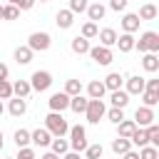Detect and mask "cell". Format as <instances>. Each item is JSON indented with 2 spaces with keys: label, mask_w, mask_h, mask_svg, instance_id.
Returning <instances> with one entry per match:
<instances>
[{
  "label": "cell",
  "mask_w": 159,
  "mask_h": 159,
  "mask_svg": "<svg viewBox=\"0 0 159 159\" xmlns=\"http://www.w3.org/2000/svg\"><path fill=\"white\" fill-rule=\"evenodd\" d=\"M45 129H47L52 137H65V134L70 132V124H67V119H65L60 112H50V114L45 117Z\"/></svg>",
  "instance_id": "1"
},
{
  "label": "cell",
  "mask_w": 159,
  "mask_h": 159,
  "mask_svg": "<svg viewBox=\"0 0 159 159\" xmlns=\"http://www.w3.org/2000/svg\"><path fill=\"white\" fill-rule=\"evenodd\" d=\"M134 50H139L142 55L144 52H159V32H154V30H147V32H142L139 35V40H134Z\"/></svg>",
  "instance_id": "2"
},
{
  "label": "cell",
  "mask_w": 159,
  "mask_h": 159,
  "mask_svg": "<svg viewBox=\"0 0 159 159\" xmlns=\"http://www.w3.org/2000/svg\"><path fill=\"white\" fill-rule=\"evenodd\" d=\"M70 152H84L87 149V129L82 127V124H75V127H70Z\"/></svg>",
  "instance_id": "3"
},
{
  "label": "cell",
  "mask_w": 159,
  "mask_h": 159,
  "mask_svg": "<svg viewBox=\"0 0 159 159\" xmlns=\"http://www.w3.org/2000/svg\"><path fill=\"white\" fill-rule=\"evenodd\" d=\"M27 82H30L32 92H47V89L52 87V75H50L47 70H37V72H32V77H30Z\"/></svg>",
  "instance_id": "4"
},
{
  "label": "cell",
  "mask_w": 159,
  "mask_h": 159,
  "mask_svg": "<svg viewBox=\"0 0 159 159\" xmlns=\"http://www.w3.org/2000/svg\"><path fill=\"white\" fill-rule=\"evenodd\" d=\"M104 112H107L104 99H89L87 109H84V117H87L89 124H99V119H104Z\"/></svg>",
  "instance_id": "5"
},
{
  "label": "cell",
  "mask_w": 159,
  "mask_h": 159,
  "mask_svg": "<svg viewBox=\"0 0 159 159\" xmlns=\"http://www.w3.org/2000/svg\"><path fill=\"white\" fill-rule=\"evenodd\" d=\"M50 45H52V37H50L47 32H32V35L27 37V47H30L32 52H47Z\"/></svg>",
  "instance_id": "6"
},
{
  "label": "cell",
  "mask_w": 159,
  "mask_h": 159,
  "mask_svg": "<svg viewBox=\"0 0 159 159\" xmlns=\"http://www.w3.org/2000/svg\"><path fill=\"white\" fill-rule=\"evenodd\" d=\"M97 65H102V67H107L112 60H114V52L109 50V47H102V45H97V47H89V52H87Z\"/></svg>",
  "instance_id": "7"
},
{
  "label": "cell",
  "mask_w": 159,
  "mask_h": 159,
  "mask_svg": "<svg viewBox=\"0 0 159 159\" xmlns=\"http://www.w3.org/2000/svg\"><path fill=\"white\" fill-rule=\"evenodd\" d=\"M154 119H157V117H154V109L142 104V107H137V112H134V119H132V122H134L137 127H149V124H154Z\"/></svg>",
  "instance_id": "8"
},
{
  "label": "cell",
  "mask_w": 159,
  "mask_h": 159,
  "mask_svg": "<svg viewBox=\"0 0 159 159\" xmlns=\"http://www.w3.org/2000/svg\"><path fill=\"white\" fill-rule=\"evenodd\" d=\"M47 104H50V112H65V109H70V97L65 94V92H55L50 99H47Z\"/></svg>",
  "instance_id": "9"
},
{
  "label": "cell",
  "mask_w": 159,
  "mask_h": 159,
  "mask_svg": "<svg viewBox=\"0 0 159 159\" xmlns=\"http://www.w3.org/2000/svg\"><path fill=\"white\" fill-rule=\"evenodd\" d=\"M50 142H52V134L45 127H37L35 132H30V144H35V147H50Z\"/></svg>",
  "instance_id": "10"
},
{
  "label": "cell",
  "mask_w": 159,
  "mask_h": 159,
  "mask_svg": "<svg viewBox=\"0 0 159 159\" xmlns=\"http://www.w3.org/2000/svg\"><path fill=\"white\" fill-rule=\"evenodd\" d=\"M7 112H10L12 117H22V114L27 112V102H25L22 97H10V99H7Z\"/></svg>",
  "instance_id": "11"
},
{
  "label": "cell",
  "mask_w": 159,
  "mask_h": 159,
  "mask_svg": "<svg viewBox=\"0 0 159 159\" xmlns=\"http://www.w3.org/2000/svg\"><path fill=\"white\" fill-rule=\"evenodd\" d=\"M129 97L132 94H142L144 92V77H139V75H132V77H127V89H124Z\"/></svg>",
  "instance_id": "12"
},
{
  "label": "cell",
  "mask_w": 159,
  "mask_h": 159,
  "mask_svg": "<svg viewBox=\"0 0 159 159\" xmlns=\"http://www.w3.org/2000/svg\"><path fill=\"white\" fill-rule=\"evenodd\" d=\"M139 17H137V12H127L124 17H122V30L124 32H129V35H134L137 30H139Z\"/></svg>",
  "instance_id": "13"
},
{
  "label": "cell",
  "mask_w": 159,
  "mask_h": 159,
  "mask_svg": "<svg viewBox=\"0 0 159 159\" xmlns=\"http://www.w3.org/2000/svg\"><path fill=\"white\" fill-rule=\"evenodd\" d=\"M97 37H99V45L102 47H114V42H117V30H112V27H104V30H99L97 32Z\"/></svg>",
  "instance_id": "14"
},
{
  "label": "cell",
  "mask_w": 159,
  "mask_h": 159,
  "mask_svg": "<svg viewBox=\"0 0 159 159\" xmlns=\"http://www.w3.org/2000/svg\"><path fill=\"white\" fill-rule=\"evenodd\" d=\"M122 82H124V77L119 75V72H109L104 80H102V84H104V89L107 92H114V89H122Z\"/></svg>",
  "instance_id": "15"
},
{
  "label": "cell",
  "mask_w": 159,
  "mask_h": 159,
  "mask_svg": "<svg viewBox=\"0 0 159 159\" xmlns=\"http://www.w3.org/2000/svg\"><path fill=\"white\" fill-rule=\"evenodd\" d=\"M84 12H87V17H89V22H97V20H102V17H104V12H107V7H104L102 2H89Z\"/></svg>",
  "instance_id": "16"
},
{
  "label": "cell",
  "mask_w": 159,
  "mask_h": 159,
  "mask_svg": "<svg viewBox=\"0 0 159 159\" xmlns=\"http://www.w3.org/2000/svg\"><path fill=\"white\" fill-rule=\"evenodd\" d=\"M109 102H112V107L124 109V107L129 104V94H127L124 89H114V92H109Z\"/></svg>",
  "instance_id": "17"
},
{
  "label": "cell",
  "mask_w": 159,
  "mask_h": 159,
  "mask_svg": "<svg viewBox=\"0 0 159 159\" xmlns=\"http://www.w3.org/2000/svg\"><path fill=\"white\" fill-rule=\"evenodd\" d=\"M50 152L57 154V157H62V154L70 152V142H67L65 137H52V142H50Z\"/></svg>",
  "instance_id": "18"
},
{
  "label": "cell",
  "mask_w": 159,
  "mask_h": 159,
  "mask_svg": "<svg viewBox=\"0 0 159 159\" xmlns=\"http://www.w3.org/2000/svg\"><path fill=\"white\" fill-rule=\"evenodd\" d=\"M55 22H57V27H60V30H70V27H72V22H75V15H72L70 10H60V12L55 15Z\"/></svg>",
  "instance_id": "19"
},
{
  "label": "cell",
  "mask_w": 159,
  "mask_h": 159,
  "mask_svg": "<svg viewBox=\"0 0 159 159\" xmlns=\"http://www.w3.org/2000/svg\"><path fill=\"white\" fill-rule=\"evenodd\" d=\"M70 47H72V52H75V55H87L92 45H89V40H84L82 35H77V37H72Z\"/></svg>",
  "instance_id": "20"
},
{
  "label": "cell",
  "mask_w": 159,
  "mask_h": 159,
  "mask_svg": "<svg viewBox=\"0 0 159 159\" xmlns=\"http://www.w3.org/2000/svg\"><path fill=\"white\" fill-rule=\"evenodd\" d=\"M114 45L119 47V52H132V50H134V35L122 32V35H117V42H114Z\"/></svg>",
  "instance_id": "21"
},
{
  "label": "cell",
  "mask_w": 159,
  "mask_h": 159,
  "mask_svg": "<svg viewBox=\"0 0 159 159\" xmlns=\"http://www.w3.org/2000/svg\"><path fill=\"white\" fill-rule=\"evenodd\" d=\"M129 142H132V147H147L149 144V137H147V127H137L134 129V134L129 137Z\"/></svg>",
  "instance_id": "22"
},
{
  "label": "cell",
  "mask_w": 159,
  "mask_h": 159,
  "mask_svg": "<svg viewBox=\"0 0 159 159\" xmlns=\"http://www.w3.org/2000/svg\"><path fill=\"white\" fill-rule=\"evenodd\" d=\"M30 92H32V87H30L27 80H17V82H12V97H22V99H27Z\"/></svg>",
  "instance_id": "23"
},
{
  "label": "cell",
  "mask_w": 159,
  "mask_h": 159,
  "mask_svg": "<svg viewBox=\"0 0 159 159\" xmlns=\"http://www.w3.org/2000/svg\"><path fill=\"white\" fill-rule=\"evenodd\" d=\"M104 84H102V80H92L89 84H87V94H89V99H102L104 97Z\"/></svg>",
  "instance_id": "24"
},
{
  "label": "cell",
  "mask_w": 159,
  "mask_h": 159,
  "mask_svg": "<svg viewBox=\"0 0 159 159\" xmlns=\"http://www.w3.org/2000/svg\"><path fill=\"white\" fill-rule=\"evenodd\" d=\"M15 62H17V65H30V62H32V50H30L27 45H20V47L15 50Z\"/></svg>",
  "instance_id": "25"
},
{
  "label": "cell",
  "mask_w": 159,
  "mask_h": 159,
  "mask_svg": "<svg viewBox=\"0 0 159 159\" xmlns=\"http://www.w3.org/2000/svg\"><path fill=\"white\" fill-rule=\"evenodd\" d=\"M142 67H144V72H157V70H159V57H157L154 52H144Z\"/></svg>",
  "instance_id": "26"
},
{
  "label": "cell",
  "mask_w": 159,
  "mask_h": 159,
  "mask_svg": "<svg viewBox=\"0 0 159 159\" xmlns=\"http://www.w3.org/2000/svg\"><path fill=\"white\" fill-rule=\"evenodd\" d=\"M134 129H137V124H134L132 119H122V122L117 124V137H124V139H129V137L134 134Z\"/></svg>",
  "instance_id": "27"
},
{
  "label": "cell",
  "mask_w": 159,
  "mask_h": 159,
  "mask_svg": "<svg viewBox=\"0 0 159 159\" xmlns=\"http://www.w3.org/2000/svg\"><path fill=\"white\" fill-rule=\"evenodd\" d=\"M129 149H132V142H129V139H124V137H117V139H112V152H114L117 157L127 154Z\"/></svg>",
  "instance_id": "28"
},
{
  "label": "cell",
  "mask_w": 159,
  "mask_h": 159,
  "mask_svg": "<svg viewBox=\"0 0 159 159\" xmlns=\"http://www.w3.org/2000/svg\"><path fill=\"white\" fill-rule=\"evenodd\" d=\"M157 5H152V2H144L142 7H139V12H137V17L139 20H157Z\"/></svg>",
  "instance_id": "29"
},
{
  "label": "cell",
  "mask_w": 159,
  "mask_h": 159,
  "mask_svg": "<svg viewBox=\"0 0 159 159\" xmlns=\"http://www.w3.org/2000/svg\"><path fill=\"white\" fill-rule=\"evenodd\" d=\"M87 102H89V97H82V94H77V97H70V109H72V112H77V114H84V109H87Z\"/></svg>",
  "instance_id": "30"
},
{
  "label": "cell",
  "mask_w": 159,
  "mask_h": 159,
  "mask_svg": "<svg viewBox=\"0 0 159 159\" xmlns=\"http://www.w3.org/2000/svg\"><path fill=\"white\" fill-rule=\"evenodd\" d=\"M62 92H65L67 97H77V94H82V82H80V80H67Z\"/></svg>",
  "instance_id": "31"
},
{
  "label": "cell",
  "mask_w": 159,
  "mask_h": 159,
  "mask_svg": "<svg viewBox=\"0 0 159 159\" xmlns=\"http://www.w3.org/2000/svg\"><path fill=\"white\" fill-rule=\"evenodd\" d=\"M12 139H15L17 149H22V147H27V144H30V132H27V129H15Z\"/></svg>",
  "instance_id": "32"
},
{
  "label": "cell",
  "mask_w": 159,
  "mask_h": 159,
  "mask_svg": "<svg viewBox=\"0 0 159 159\" xmlns=\"http://www.w3.org/2000/svg\"><path fill=\"white\" fill-rule=\"evenodd\" d=\"M142 102H144V107H157L159 104V92H149V89H144L142 92Z\"/></svg>",
  "instance_id": "33"
},
{
  "label": "cell",
  "mask_w": 159,
  "mask_h": 159,
  "mask_svg": "<svg viewBox=\"0 0 159 159\" xmlns=\"http://www.w3.org/2000/svg\"><path fill=\"white\" fill-rule=\"evenodd\" d=\"M104 117H107L112 124H119L122 119H127V117H124V109H117V107H109V109L104 112Z\"/></svg>",
  "instance_id": "34"
},
{
  "label": "cell",
  "mask_w": 159,
  "mask_h": 159,
  "mask_svg": "<svg viewBox=\"0 0 159 159\" xmlns=\"http://www.w3.org/2000/svg\"><path fill=\"white\" fill-rule=\"evenodd\" d=\"M97 32H99L97 22H89V20H87V22L82 25V37H84V40H92V37H97Z\"/></svg>",
  "instance_id": "35"
},
{
  "label": "cell",
  "mask_w": 159,
  "mask_h": 159,
  "mask_svg": "<svg viewBox=\"0 0 159 159\" xmlns=\"http://www.w3.org/2000/svg\"><path fill=\"white\" fill-rule=\"evenodd\" d=\"M102 154H104L102 144H87V149H84V157L87 159H102Z\"/></svg>",
  "instance_id": "36"
},
{
  "label": "cell",
  "mask_w": 159,
  "mask_h": 159,
  "mask_svg": "<svg viewBox=\"0 0 159 159\" xmlns=\"http://www.w3.org/2000/svg\"><path fill=\"white\" fill-rule=\"evenodd\" d=\"M139 159H159V149L152 147V144H147V147L139 149Z\"/></svg>",
  "instance_id": "37"
},
{
  "label": "cell",
  "mask_w": 159,
  "mask_h": 159,
  "mask_svg": "<svg viewBox=\"0 0 159 159\" xmlns=\"http://www.w3.org/2000/svg\"><path fill=\"white\" fill-rule=\"evenodd\" d=\"M20 17V10L15 7V5H2V20H17Z\"/></svg>",
  "instance_id": "38"
},
{
  "label": "cell",
  "mask_w": 159,
  "mask_h": 159,
  "mask_svg": "<svg viewBox=\"0 0 159 159\" xmlns=\"http://www.w3.org/2000/svg\"><path fill=\"white\" fill-rule=\"evenodd\" d=\"M147 137H149L152 147H159V124H149L147 127Z\"/></svg>",
  "instance_id": "39"
},
{
  "label": "cell",
  "mask_w": 159,
  "mask_h": 159,
  "mask_svg": "<svg viewBox=\"0 0 159 159\" xmlns=\"http://www.w3.org/2000/svg\"><path fill=\"white\" fill-rule=\"evenodd\" d=\"M87 5H89L87 0H70V7H67V10H70L72 15H77V12H84Z\"/></svg>",
  "instance_id": "40"
},
{
  "label": "cell",
  "mask_w": 159,
  "mask_h": 159,
  "mask_svg": "<svg viewBox=\"0 0 159 159\" xmlns=\"http://www.w3.org/2000/svg\"><path fill=\"white\" fill-rule=\"evenodd\" d=\"M10 97H12V82L0 80V99H10Z\"/></svg>",
  "instance_id": "41"
},
{
  "label": "cell",
  "mask_w": 159,
  "mask_h": 159,
  "mask_svg": "<svg viewBox=\"0 0 159 159\" xmlns=\"http://www.w3.org/2000/svg\"><path fill=\"white\" fill-rule=\"evenodd\" d=\"M15 159H37V154H35V149L32 147H22L20 152H17V157Z\"/></svg>",
  "instance_id": "42"
},
{
  "label": "cell",
  "mask_w": 159,
  "mask_h": 159,
  "mask_svg": "<svg viewBox=\"0 0 159 159\" xmlns=\"http://www.w3.org/2000/svg\"><path fill=\"white\" fill-rule=\"evenodd\" d=\"M127 5H129V0H109V7H112L114 12H124Z\"/></svg>",
  "instance_id": "43"
},
{
  "label": "cell",
  "mask_w": 159,
  "mask_h": 159,
  "mask_svg": "<svg viewBox=\"0 0 159 159\" xmlns=\"http://www.w3.org/2000/svg\"><path fill=\"white\" fill-rule=\"evenodd\" d=\"M32 5H35V0H17L15 7H17V10H30Z\"/></svg>",
  "instance_id": "44"
},
{
  "label": "cell",
  "mask_w": 159,
  "mask_h": 159,
  "mask_svg": "<svg viewBox=\"0 0 159 159\" xmlns=\"http://www.w3.org/2000/svg\"><path fill=\"white\" fill-rule=\"evenodd\" d=\"M7 75H10L7 65H2V62H0V80H7Z\"/></svg>",
  "instance_id": "45"
},
{
  "label": "cell",
  "mask_w": 159,
  "mask_h": 159,
  "mask_svg": "<svg viewBox=\"0 0 159 159\" xmlns=\"http://www.w3.org/2000/svg\"><path fill=\"white\" fill-rule=\"evenodd\" d=\"M122 159H139V152H134V149H129L127 154H122Z\"/></svg>",
  "instance_id": "46"
},
{
  "label": "cell",
  "mask_w": 159,
  "mask_h": 159,
  "mask_svg": "<svg viewBox=\"0 0 159 159\" xmlns=\"http://www.w3.org/2000/svg\"><path fill=\"white\" fill-rule=\"evenodd\" d=\"M62 159H80V152H67L62 154Z\"/></svg>",
  "instance_id": "47"
},
{
  "label": "cell",
  "mask_w": 159,
  "mask_h": 159,
  "mask_svg": "<svg viewBox=\"0 0 159 159\" xmlns=\"http://www.w3.org/2000/svg\"><path fill=\"white\" fill-rule=\"evenodd\" d=\"M40 159H60V157H57V154H52V152H45Z\"/></svg>",
  "instance_id": "48"
},
{
  "label": "cell",
  "mask_w": 159,
  "mask_h": 159,
  "mask_svg": "<svg viewBox=\"0 0 159 159\" xmlns=\"http://www.w3.org/2000/svg\"><path fill=\"white\" fill-rule=\"evenodd\" d=\"M2 112H5V104H2V99H0V117H2Z\"/></svg>",
  "instance_id": "49"
},
{
  "label": "cell",
  "mask_w": 159,
  "mask_h": 159,
  "mask_svg": "<svg viewBox=\"0 0 159 159\" xmlns=\"http://www.w3.org/2000/svg\"><path fill=\"white\" fill-rule=\"evenodd\" d=\"M2 144H5V142H2V132H0V149H2Z\"/></svg>",
  "instance_id": "50"
},
{
  "label": "cell",
  "mask_w": 159,
  "mask_h": 159,
  "mask_svg": "<svg viewBox=\"0 0 159 159\" xmlns=\"http://www.w3.org/2000/svg\"><path fill=\"white\" fill-rule=\"evenodd\" d=\"M7 2H10V5H17V0H7Z\"/></svg>",
  "instance_id": "51"
},
{
  "label": "cell",
  "mask_w": 159,
  "mask_h": 159,
  "mask_svg": "<svg viewBox=\"0 0 159 159\" xmlns=\"http://www.w3.org/2000/svg\"><path fill=\"white\" fill-rule=\"evenodd\" d=\"M0 20H2V5H0Z\"/></svg>",
  "instance_id": "52"
},
{
  "label": "cell",
  "mask_w": 159,
  "mask_h": 159,
  "mask_svg": "<svg viewBox=\"0 0 159 159\" xmlns=\"http://www.w3.org/2000/svg\"><path fill=\"white\" fill-rule=\"evenodd\" d=\"M35 2H37V0H35ZM40 2H50V0H40Z\"/></svg>",
  "instance_id": "53"
},
{
  "label": "cell",
  "mask_w": 159,
  "mask_h": 159,
  "mask_svg": "<svg viewBox=\"0 0 159 159\" xmlns=\"http://www.w3.org/2000/svg\"><path fill=\"white\" fill-rule=\"evenodd\" d=\"M5 159H15V157H5Z\"/></svg>",
  "instance_id": "54"
},
{
  "label": "cell",
  "mask_w": 159,
  "mask_h": 159,
  "mask_svg": "<svg viewBox=\"0 0 159 159\" xmlns=\"http://www.w3.org/2000/svg\"><path fill=\"white\" fill-rule=\"evenodd\" d=\"M117 159H119V157H117Z\"/></svg>",
  "instance_id": "55"
}]
</instances>
